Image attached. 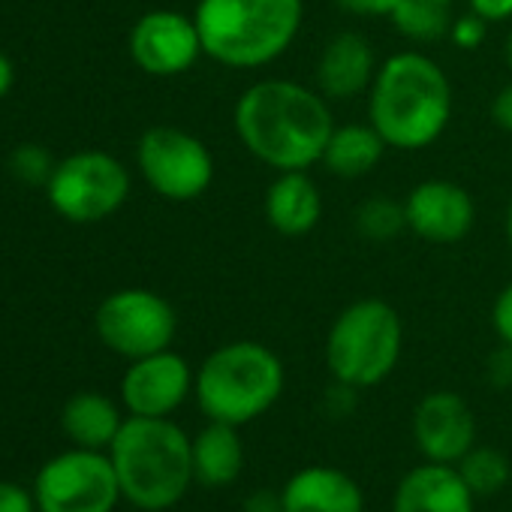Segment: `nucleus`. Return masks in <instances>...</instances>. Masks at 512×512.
Instances as JSON below:
<instances>
[{
    "mask_svg": "<svg viewBox=\"0 0 512 512\" xmlns=\"http://www.w3.org/2000/svg\"><path fill=\"white\" fill-rule=\"evenodd\" d=\"M232 127L247 154L275 172H296L323 160L335 118L320 91L290 79H263L235 100Z\"/></svg>",
    "mask_w": 512,
    "mask_h": 512,
    "instance_id": "obj_1",
    "label": "nucleus"
},
{
    "mask_svg": "<svg viewBox=\"0 0 512 512\" xmlns=\"http://www.w3.org/2000/svg\"><path fill=\"white\" fill-rule=\"evenodd\" d=\"M449 118L452 85L434 58L398 52L377 67L368 88V124L389 148L422 151L443 136Z\"/></svg>",
    "mask_w": 512,
    "mask_h": 512,
    "instance_id": "obj_2",
    "label": "nucleus"
},
{
    "mask_svg": "<svg viewBox=\"0 0 512 512\" xmlns=\"http://www.w3.org/2000/svg\"><path fill=\"white\" fill-rule=\"evenodd\" d=\"M302 0H199L193 22L202 55L232 70L275 64L299 37Z\"/></svg>",
    "mask_w": 512,
    "mask_h": 512,
    "instance_id": "obj_3",
    "label": "nucleus"
},
{
    "mask_svg": "<svg viewBox=\"0 0 512 512\" xmlns=\"http://www.w3.org/2000/svg\"><path fill=\"white\" fill-rule=\"evenodd\" d=\"M121 494L145 509L163 512L181 503L193 476V440L169 416H130L109 446Z\"/></svg>",
    "mask_w": 512,
    "mask_h": 512,
    "instance_id": "obj_4",
    "label": "nucleus"
},
{
    "mask_svg": "<svg viewBox=\"0 0 512 512\" xmlns=\"http://www.w3.org/2000/svg\"><path fill=\"white\" fill-rule=\"evenodd\" d=\"M284 380V362L272 347L260 341H229L205 356L193 392L208 419L241 428L278 404Z\"/></svg>",
    "mask_w": 512,
    "mask_h": 512,
    "instance_id": "obj_5",
    "label": "nucleus"
},
{
    "mask_svg": "<svg viewBox=\"0 0 512 512\" xmlns=\"http://www.w3.org/2000/svg\"><path fill=\"white\" fill-rule=\"evenodd\" d=\"M404 326L398 311L383 299L347 305L326 338V365L335 383L350 389L380 386L398 365Z\"/></svg>",
    "mask_w": 512,
    "mask_h": 512,
    "instance_id": "obj_6",
    "label": "nucleus"
},
{
    "mask_svg": "<svg viewBox=\"0 0 512 512\" xmlns=\"http://www.w3.org/2000/svg\"><path fill=\"white\" fill-rule=\"evenodd\" d=\"M46 193L64 220L97 223L112 217L127 202L130 172L106 151H79L55 166Z\"/></svg>",
    "mask_w": 512,
    "mask_h": 512,
    "instance_id": "obj_7",
    "label": "nucleus"
},
{
    "mask_svg": "<svg viewBox=\"0 0 512 512\" xmlns=\"http://www.w3.org/2000/svg\"><path fill=\"white\" fill-rule=\"evenodd\" d=\"M136 163L148 187L169 202H193L214 181V157L208 145L169 124H157L142 133Z\"/></svg>",
    "mask_w": 512,
    "mask_h": 512,
    "instance_id": "obj_8",
    "label": "nucleus"
},
{
    "mask_svg": "<svg viewBox=\"0 0 512 512\" xmlns=\"http://www.w3.org/2000/svg\"><path fill=\"white\" fill-rule=\"evenodd\" d=\"M34 497L40 512H112L124 494L112 458L79 446L43 464Z\"/></svg>",
    "mask_w": 512,
    "mask_h": 512,
    "instance_id": "obj_9",
    "label": "nucleus"
},
{
    "mask_svg": "<svg viewBox=\"0 0 512 512\" xmlns=\"http://www.w3.org/2000/svg\"><path fill=\"white\" fill-rule=\"evenodd\" d=\"M94 326H97L100 341L112 353L133 362V359L169 350L178 332V317H175V308L160 293L130 287L100 302Z\"/></svg>",
    "mask_w": 512,
    "mask_h": 512,
    "instance_id": "obj_10",
    "label": "nucleus"
},
{
    "mask_svg": "<svg viewBox=\"0 0 512 512\" xmlns=\"http://www.w3.org/2000/svg\"><path fill=\"white\" fill-rule=\"evenodd\" d=\"M202 55V40L190 16L172 10L145 13L130 31V58L148 76H181Z\"/></svg>",
    "mask_w": 512,
    "mask_h": 512,
    "instance_id": "obj_11",
    "label": "nucleus"
},
{
    "mask_svg": "<svg viewBox=\"0 0 512 512\" xmlns=\"http://www.w3.org/2000/svg\"><path fill=\"white\" fill-rule=\"evenodd\" d=\"M193 380L184 356L160 350L130 362L121 380V401L130 416H172L193 392Z\"/></svg>",
    "mask_w": 512,
    "mask_h": 512,
    "instance_id": "obj_12",
    "label": "nucleus"
},
{
    "mask_svg": "<svg viewBox=\"0 0 512 512\" xmlns=\"http://www.w3.org/2000/svg\"><path fill=\"white\" fill-rule=\"evenodd\" d=\"M413 440L425 461L458 464L476 446V416L458 392H428L413 410Z\"/></svg>",
    "mask_w": 512,
    "mask_h": 512,
    "instance_id": "obj_13",
    "label": "nucleus"
},
{
    "mask_svg": "<svg viewBox=\"0 0 512 512\" xmlns=\"http://www.w3.org/2000/svg\"><path fill=\"white\" fill-rule=\"evenodd\" d=\"M404 214L407 229L431 244H455L467 238L476 223L473 196L461 184L443 178H428L416 184L404 199Z\"/></svg>",
    "mask_w": 512,
    "mask_h": 512,
    "instance_id": "obj_14",
    "label": "nucleus"
},
{
    "mask_svg": "<svg viewBox=\"0 0 512 512\" xmlns=\"http://www.w3.org/2000/svg\"><path fill=\"white\" fill-rule=\"evenodd\" d=\"M392 512H476V497L455 464L425 461L401 476Z\"/></svg>",
    "mask_w": 512,
    "mask_h": 512,
    "instance_id": "obj_15",
    "label": "nucleus"
},
{
    "mask_svg": "<svg viewBox=\"0 0 512 512\" xmlns=\"http://www.w3.org/2000/svg\"><path fill=\"white\" fill-rule=\"evenodd\" d=\"M284 512H365L362 485L341 467L311 464L281 488Z\"/></svg>",
    "mask_w": 512,
    "mask_h": 512,
    "instance_id": "obj_16",
    "label": "nucleus"
},
{
    "mask_svg": "<svg viewBox=\"0 0 512 512\" xmlns=\"http://www.w3.org/2000/svg\"><path fill=\"white\" fill-rule=\"evenodd\" d=\"M377 76L374 49L362 34H335L317 61V88L326 100H353L371 88Z\"/></svg>",
    "mask_w": 512,
    "mask_h": 512,
    "instance_id": "obj_17",
    "label": "nucleus"
},
{
    "mask_svg": "<svg viewBox=\"0 0 512 512\" xmlns=\"http://www.w3.org/2000/svg\"><path fill=\"white\" fill-rule=\"evenodd\" d=\"M323 217V196L308 169L278 172L266 190V220L287 238L308 235Z\"/></svg>",
    "mask_w": 512,
    "mask_h": 512,
    "instance_id": "obj_18",
    "label": "nucleus"
},
{
    "mask_svg": "<svg viewBox=\"0 0 512 512\" xmlns=\"http://www.w3.org/2000/svg\"><path fill=\"white\" fill-rule=\"evenodd\" d=\"M244 470V440L238 425L214 422L193 437V476L208 488L232 485Z\"/></svg>",
    "mask_w": 512,
    "mask_h": 512,
    "instance_id": "obj_19",
    "label": "nucleus"
},
{
    "mask_svg": "<svg viewBox=\"0 0 512 512\" xmlns=\"http://www.w3.org/2000/svg\"><path fill=\"white\" fill-rule=\"evenodd\" d=\"M386 148L389 145L371 124H341V127L335 124L320 163L332 175L353 181V178L374 172L377 163L383 160Z\"/></svg>",
    "mask_w": 512,
    "mask_h": 512,
    "instance_id": "obj_20",
    "label": "nucleus"
},
{
    "mask_svg": "<svg viewBox=\"0 0 512 512\" xmlns=\"http://www.w3.org/2000/svg\"><path fill=\"white\" fill-rule=\"evenodd\" d=\"M61 425L76 446L106 449L118 437L124 419L112 398H106L100 392H79L64 404Z\"/></svg>",
    "mask_w": 512,
    "mask_h": 512,
    "instance_id": "obj_21",
    "label": "nucleus"
},
{
    "mask_svg": "<svg viewBox=\"0 0 512 512\" xmlns=\"http://www.w3.org/2000/svg\"><path fill=\"white\" fill-rule=\"evenodd\" d=\"M455 467L473 497H494L506 485H512V464L494 446H473Z\"/></svg>",
    "mask_w": 512,
    "mask_h": 512,
    "instance_id": "obj_22",
    "label": "nucleus"
},
{
    "mask_svg": "<svg viewBox=\"0 0 512 512\" xmlns=\"http://www.w3.org/2000/svg\"><path fill=\"white\" fill-rule=\"evenodd\" d=\"M389 19L398 28V34L413 43L443 40L449 37V28H452L449 7L437 4V0H401Z\"/></svg>",
    "mask_w": 512,
    "mask_h": 512,
    "instance_id": "obj_23",
    "label": "nucleus"
},
{
    "mask_svg": "<svg viewBox=\"0 0 512 512\" xmlns=\"http://www.w3.org/2000/svg\"><path fill=\"white\" fill-rule=\"evenodd\" d=\"M356 229L368 241H389L401 229H407L404 202H395L389 196H374L359 205L356 211Z\"/></svg>",
    "mask_w": 512,
    "mask_h": 512,
    "instance_id": "obj_24",
    "label": "nucleus"
},
{
    "mask_svg": "<svg viewBox=\"0 0 512 512\" xmlns=\"http://www.w3.org/2000/svg\"><path fill=\"white\" fill-rule=\"evenodd\" d=\"M10 166L28 184H49V178H52V172H55L58 163H52V157H49L46 148H40V145H22V148L13 151Z\"/></svg>",
    "mask_w": 512,
    "mask_h": 512,
    "instance_id": "obj_25",
    "label": "nucleus"
},
{
    "mask_svg": "<svg viewBox=\"0 0 512 512\" xmlns=\"http://www.w3.org/2000/svg\"><path fill=\"white\" fill-rule=\"evenodd\" d=\"M485 28H488V22H485V19H479L476 13H467V16H461V19H452L449 40H452L458 49L473 52V49H479V46H482V40H485Z\"/></svg>",
    "mask_w": 512,
    "mask_h": 512,
    "instance_id": "obj_26",
    "label": "nucleus"
},
{
    "mask_svg": "<svg viewBox=\"0 0 512 512\" xmlns=\"http://www.w3.org/2000/svg\"><path fill=\"white\" fill-rule=\"evenodd\" d=\"M335 4L359 19H389L401 0H335Z\"/></svg>",
    "mask_w": 512,
    "mask_h": 512,
    "instance_id": "obj_27",
    "label": "nucleus"
},
{
    "mask_svg": "<svg viewBox=\"0 0 512 512\" xmlns=\"http://www.w3.org/2000/svg\"><path fill=\"white\" fill-rule=\"evenodd\" d=\"M491 326L503 344H512V284H506L491 308Z\"/></svg>",
    "mask_w": 512,
    "mask_h": 512,
    "instance_id": "obj_28",
    "label": "nucleus"
},
{
    "mask_svg": "<svg viewBox=\"0 0 512 512\" xmlns=\"http://www.w3.org/2000/svg\"><path fill=\"white\" fill-rule=\"evenodd\" d=\"M0 512H37V497L16 482H0Z\"/></svg>",
    "mask_w": 512,
    "mask_h": 512,
    "instance_id": "obj_29",
    "label": "nucleus"
},
{
    "mask_svg": "<svg viewBox=\"0 0 512 512\" xmlns=\"http://www.w3.org/2000/svg\"><path fill=\"white\" fill-rule=\"evenodd\" d=\"M485 371H488V380H491L497 389H509V386H512V344H503V341H500V347L491 353Z\"/></svg>",
    "mask_w": 512,
    "mask_h": 512,
    "instance_id": "obj_30",
    "label": "nucleus"
},
{
    "mask_svg": "<svg viewBox=\"0 0 512 512\" xmlns=\"http://www.w3.org/2000/svg\"><path fill=\"white\" fill-rule=\"evenodd\" d=\"M467 4H470V13H476L488 25L512 19V0H467Z\"/></svg>",
    "mask_w": 512,
    "mask_h": 512,
    "instance_id": "obj_31",
    "label": "nucleus"
},
{
    "mask_svg": "<svg viewBox=\"0 0 512 512\" xmlns=\"http://www.w3.org/2000/svg\"><path fill=\"white\" fill-rule=\"evenodd\" d=\"M241 512H284V500H281V491H269V488H256L247 500H244V506H241Z\"/></svg>",
    "mask_w": 512,
    "mask_h": 512,
    "instance_id": "obj_32",
    "label": "nucleus"
},
{
    "mask_svg": "<svg viewBox=\"0 0 512 512\" xmlns=\"http://www.w3.org/2000/svg\"><path fill=\"white\" fill-rule=\"evenodd\" d=\"M491 121L503 130L512 133V85L500 88L491 100Z\"/></svg>",
    "mask_w": 512,
    "mask_h": 512,
    "instance_id": "obj_33",
    "label": "nucleus"
},
{
    "mask_svg": "<svg viewBox=\"0 0 512 512\" xmlns=\"http://www.w3.org/2000/svg\"><path fill=\"white\" fill-rule=\"evenodd\" d=\"M13 82H16V67H13V61L4 52H0V97L10 94Z\"/></svg>",
    "mask_w": 512,
    "mask_h": 512,
    "instance_id": "obj_34",
    "label": "nucleus"
},
{
    "mask_svg": "<svg viewBox=\"0 0 512 512\" xmlns=\"http://www.w3.org/2000/svg\"><path fill=\"white\" fill-rule=\"evenodd\" d=\"M503 61H506V67L512 70V31L506 34V43H503Z\"/></svg>",
    "mask_w": 512,
    "mask_h": 512,
    "instance_id": "obj_35",
    "label": "nucleus"
},
{
    "mask_svg": "<svg viewBox=\"0 0 512 512\" xmlns=\"http://www.w3.org/2000/svg\"><path fill=\"white\" fill-rule=\"evenodd\" d=\"M506 238H509V247H512V202L506 208Z\"/></svg>",
    "mask_w": 512,
    "mask_h": 512,
    "instance_id": "obj_36",
    "label": "nucleus"
},
{
    "mask_svg": "<svg viewBox=\"0 0 512 512\" xmlns=\"http://www.w3.org/2000/svg\"><path fill=\"white\" fill-rule=\"evenodd\" d=\"M437 4H446L449 7V4H455V0H437Z\"/></svg>",
    "mask_w": 512,
    "mask_h": 512,
    "instance_id": "obj_37",
    "label": "nucleus"
}]
</instances>
